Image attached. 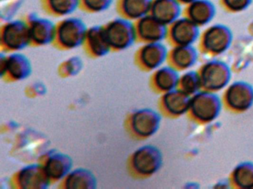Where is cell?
Listing matches in <instances>:
<instances>
[{
    "label": "cell",
    "mask_w": 253,
    "mask_h": 189,
    "mask_svg": "<svg viewBox=\"0 0 253 189\" xmlns=\"http://www.w3.org/2000/svg\"><path fill=\"white\" fill-rule=\"evenodd\" d=\"M201 83L207 90H220L230 81L229 66L220 61H211L204 65L201 72Z\"/></svg>",
    "instance_id": "7"
},
{
    "label": "cell",
    "mask_w": 253,
    "mask_h": 189,
    "mask_svg": "<svg viewBox=\"0 0 253 189\" xmlns=\"http://www.w3.org/2000/svg\"><path fill=\"white\" fill-rule=\"evenodd\" d=\"M2 1H11V0H2Z\"/></svg>",
    "instance_id": "32"
},
{
    "label": "cell",
    "mask_w": 253,
    "mask_h": 189,
    "mask_svg": "<svg viewBox=\"0 0 253 189\" xmlns=\"http://www.w3.org/2000/svg\"><path fill=\"white\" fill-rule=\"evenodd\" d=\"M85 22L78 17H68L56 25L54 42L60 48L72 50L84 45L86 36Z\"/></svg>",
    "instance_id": "1"
},
{
    "label": "cell",
    "mask_w": 253,
    "mask_h": 189,
    "mask_svg": "<svg viewBox=\"0 0 253 189\" xmlns=\"http://www.w3.org/2000/svg\"><path fill=\"white\" fill-rule=\"evenodd\" d=\"M179 2L181 3V4H191V3L193 2V1H196V0H177Z\"/></svg>",
    "instance_id": "31"
},
{
    "label": "cell",
    "mask_w": 253,
    "mask_h": 189,
    "mask_svg": "<svg viewBox=\"0 0 253 189\" xmlns=\"http://www.w3.org/2000/svg\"><path fill=\"white\" fill-rule=\"evenodd\" d=\"M198 53L192 45H177L171 53L172 63L180 69H188L195 64Z\"/></svg>",
    "instance_id": "24"
},
{
    "label": "cell",
    "mask_w": 253,
    "mask_h": 189,
    "mask_svg": "<svg viewBox=\"0 0 253 189\" xmlns=\"http://www.w3.org/2000/svg\"><path fill=\"white\" fill-rule=\"evenodd\" d=\"M221 100L210 92H198L191 97L190 110L196 119L210 122L217 118L221 110Z\"/></svg>",
    "instance_id": "4"
},
{
    "label": "cell",
    "mask_w": 253,
    "mask_h": 189,
    "mask_svg": "<svg viewBox=\"0 0 253 189\" xmlns=\"http://www.w3.org/2000/svg\"><path fill=\"white\" fill-rule=\"evenodd\" d=\"M114 0H79V8L88 13H100L107 10Z\"/></svg>",
    "instance_id": "28"
},
{
    "label": "cell",
    "mask_w": 253,
    "mask_h": 189,
    "mask_svg": "<svg viewBox=\"0 0 253 189\" xmlns=\"http://www.w3.org/2000/svg\"><path fill=\"white\" fill-rule=\"evenodd\" d=\"M131 163L138 174L145 176L152 175L156 173L162 165V154L155 146L146 145L134 152Z\"/></svg>",
    "instance_id": "5"
},
{
    "label": "cell",
    "mask_w": 253,
    "mask_h": 189,
    "mask_svg": "<svg viewBox=\"0 0 253 189\" xmlns=\"http://www.w3.org/2000/svg\"><path fill=\"white\" fill-rule=\"evenodd\" d=\"M232 34L229 28L223 25L210 27L204 35V48L214 54L226 51L232 43Z\"/></svg>",
    "instance_id": "10"
},
{
    "label": "cell",
    "mask_w": 253,
    "mask_h": 189,
    "mask_svg": "<svg viewBox=\"0 0 253 189\" xmlns=\"http://www.w3.org/2000/svg\"><path fill=\"white\" fill-rule=\"evenodd\" d=\"M167 56V48L161 42L146 43L138 53L140 63L149 69L160 67L165 62Z\"/></svg>",
    "instance_id": "16"
},
{
    "label": "cell",
    "mask_w": 253,
    "mask_h": 189,
    "mask_svg": "<svg viewBox=\"0 0 253 189\" xmlns=\"http://www.w3.org/2000/svg\"><path fill=\"white\" fill-rule=\"evenodd\" d=\"M188 18L201 26L211 22L215 14V7L209 0H196L189 4Z\"/></svg>",
    "instance_id": "21"
},
{
    "label": "cell",
    "mask_w": 253,
    "mask_h": 189,
    "mask_svg": "<svg viewBox=\"0 0 253 189\" xmlns=\"http://www.w3.org/2000/svg\"><path fill=\"white\" fill-rule=\"evenodd\" d=\"M66 188L69 189H94L97 188L95 176L85 168H80L71 171L66 177Z\"/></svg>",
    "instance_id": "22"
},
{
    "label": "cell",
    "mask_w": 253,
    "mask_h": 189,
    "mask_svg": "<svg viewBox=\"0 0 253 189\" xmlns=\"http://www.w3.org/2000/svg\"><path fill=\"white\" fill-rule=\"evenodd\" d=\"M134 26L137 40L143 42H161L168 35L167 25L161 23L149 13L136 20Z\"/></svg>",
    "instance_id": "8"
},
{
    "label": "cell",
    "mask_w": 253,
    "mask_h": 189,
    "mask_svg": "<svg viewBox=\"0 0 253 189\" xmlns=\"http://www.w3.org/2000/svg\"><path fill=\"white\" fill-rule=\"evenodd\" d=\"M178 72L170 66H164L157 71L155 84L159 90L164 92L174 90L180 83Z\"/></svg>",
    "instance_id": "25"
},
{
    "label": "cell",
    "mask_w": 253,
    "mask_h": 189,
    "mask_svg": "<svg viewBox=\"0 0 253 189\" xmlns=\"http://www.w3.org/2000/svg\"><path fill=\"white\" fill-rule=\"evenodd\" d=\"M152 0H117L116 10L121 17L137 20L149 14Z\"/></svg>",
    "instance_id": "17"
},
{
    "label": "cell",
    "mask_w": 253,
    "mask_h": 189,
    "mask_svg": "<svg viewBox=\"0 0 253 189\" xmlns=\"http://www.w3.org/2000/svg\"><path fill=\"white\" fill-rule=\"evenodd\" d=\"M50 177L45 167L38 164L27 165L20 170L18 183L25 189H45L49 187Z\"/></svg>",
    "instance_id": "12"
},
{
    "label": "cell",
    "mask_w": 253,
    "mask_h": 189,
    "mask_svg": "<svg viewBox=\"0 0 253 189\" xmlns=\"http://www.w3.org/2000/svg\"><path fill=\"white\" fill-rule=\"evenodd\" d=\"M72 159L66 154L54 152L51 154L45 162V169L50 178L61 180L72 171Z\"/></svg>",
    "instance_id": "18"
},
{
    "label": "cell",
    "mask_w": 253,
    "mask_h": 189,
    "mask_svg": "<svg viewBox=\"0 0 253 189\" xmlns=\"http://www.w3.org/2000/svg\"><path fill=\"white\" fill-rule=\"evenodd\" d=\"M191 97L182 90L167 92L163 97V104L169 113L180 115L186 113L190 109Z\"/></svg>",
    "instance_id": "19"
},
{
    "label": "cell",
    "mask_w": 253,
    "mask_h": 189,
    "mask_svg": "<svg viewBox=\"0 0 253 189\" xmlns=\"http://www.w3.org/2000/svg\"><path fill=\"white\" fill-rule=\"evenodd\" d=\"M84 44L88 51L96 57L106 56L112 50L106 37L104 26L101 25L88 28Z\"/></svg>",
    "instance_id": "15"
},
{
    "label": "cell",
    "mask_w": 253,
    "mask_h": 189,
    "mask_svg": "<svg viewBox=\"0 0 253 189\" xmlns=\"http://www.w3.org/2000/svg\"><path fill=\"white\" fill-rule=\"evenodd\" d=\"M1 44L7 50L19 51L31 44L30 32L26 20H10L1 28Z\"/></svg>",
    "instance_id": "3"
},
{
    "label": "cell",
    "mask_w": 253,
    "mask_h": 189,
    "mask_svg": "<svg viewBox=\"0 0 253 189\" xmlns=\"http://www.w3.org/2000/svg\"><path fill=\"white\" fill-rule=\"evenodd\" d=\"M226 100L232 109L247 110L253 103V88L245 82L234 83L226 91Z\"/></svg>",
    "instance_id": "13"
},
{
    "label": "cell",
    "mask_w": 253,
    "mask_h": 189,
    "mask_svg": "<svg viewBox=\"0 0 253 189\" xmlns=\"http://www.w3.org/2000/svg\"><path fill=\"white\" fill-rule=\"evenodd\" d=\"M42 10L50 16L63 17L79 8V0H40Z\"/></svg>",
    "instance_id": "23"
},
{
    "label": "cell",
    "mask_w": 253,
    "mask_h": 189,
    "mask_svg": "<svg viewBox=\"0 0 253 189\" xmlns=\"http://www.w3.org/2000/svg\"><path fill=\"white\" fill-rule=\"evenodd\" d=\"M104 28L112 50H126L137 41L135 26L129 19L117 18L108 22Z\"/></svg>",
    "instance_id": "2"
},
{
    "label": "cell",
    "mask_w": 253,
    "mask_h": 189,
    "mask_svg": "<svg viewBox=\"0 0 253 189\" xmlns=\"http://www.w3.org/2000/svg\"><path fill=\"white\" fill-rule=\"evenodd\" d=\"M234 183L241 189H253V164L243 162L234 170Z\"/></svg>",
    "instance_id": "26"
},
{
    "label": "cell",
    "mask_w": 253,
    "mask_h": 189,
    "mask_svg": "<svg viewBox=\"0 0 253 189\" xmlns=\"http://www.w3.org/2000/svg\"><path fill=\"white\" fill-rule=\"evenodd\" d=\"M181 3L177 0H152L149 14L166 25H171L180 18Z\"/></svg>",
    "instance_id": "14"
},
{
    "label": "cell",
    "mask_w": 253,
    "mask_h": 189,
    "mask_svg": "<svg viewBox=\"0 0 253 189\" xmlns=\"http://www.w3.org/2000/svg\"><path fill=\"white\" fill-rule=\"evenodd\" d=\"M29 25L31 44L44 46L54 42L56 25L46 18L41 17L36 13H31L25 19Z\"/></svg>",
    "instance_id": "6"
},
{
    "label": "cell",
    "mask_w": 253,
    "mask_h": 189,
    "mask_svg": "<svg viewBox=\"0 0 253 189\" xmlns=\"http://www.w3.org/2000/svg\"><path fill=\"white\" fill-rule=\"evenodd\" d=\"M180 90L188 94H195L202 86L201 75L195 71L186 72L180 78Z\"/></svg>",
    "instance_id": "27"
},
{
    "label": "cell",
    "mask_w": 253,
    "mask_h": 189,
    "mask_svg": "<svg viewBox=\"0 0 253 189\" xmlns=\"http://www.w3.org/2000/svg\"><path fill=\"white\" fill-rule=\"evenodd\" d=\"M6 72L16 80H24L30 76L32 72V63L22 53H14L5 56Z\"/></svg>",
    "instance_id": "20"
},
{
    "label": "cell",
    "mask_w": 253,
    "mask_h": 189,
    "mask_svg": "<svg viewBox=\"0 0 253 189\" xmlns=\"http://www.w3.org/2000/svg\"><path fill=\"white\" fill-rule=\"evenodd\" d=\"M66 72L71 75H77L83 68V62L79 57L70 58L65 63Z\"/></svg>",
    "instance_id": "29"
},
{
    "label": "cell",
    "mask_w": 253,
    "mask_h": 189,
    "mask_svg": "<svg viewBox=\"0 0 253 189\" xmlns=\"http://www.w3.org/2000/svg\"><path fill=\"white\" fill-rule=\"evenodd\" d=\"M168 34L177 45H192L199 37V26L189 18H179L171 24Z\"/></svg>",
    "instance_id": "11"
},
{
    "label": "cell",
    "mask_w": 253,
    "mask_h": 189,
    "mask_svg": "<svg viewBox=\"0 0 253 189\" xmlns=\"http://www.w3.org/2000/svg\"><path fill=\"white\" fill-rule=\"evenodd\" d=\"M161 117L158 112L151 109H141L133 114L131 126L133 131L140 137H148L158 131Z\"/></svg>",
    "instance_id": "9"
},
{
    "label": "cell",
    "mask_w": 253,
    "mask_h": 189,
    "mask_svg": "<svg viewBox=\"0 0 253 189\" xmlns=\"http://www.w3.org/2000/svg\"><path fill=\"white\" fill-rule=\"evenodd\" d=\"M223 1L228 9L238 12L247 8L251 4L252 0H223Z\"/></svg>",
    "instance_id": "30"
}]
</instances>
